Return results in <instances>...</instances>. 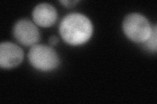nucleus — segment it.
<instances>
[{"label":"nucleus","mask_w":157,"mask_h":104,"mask_svg":"<svg viewBox=\"0 0 157 104\" xmlns=\"http://www.w3.org/2000/svg\"><path fill=\"white\" fill-rule=\"evenodd\" d=\"M122 29L130 40L144 43L150 35L152 26L144 15L140 13H131L124 19Z\"/></svg>","instance_id":"obj_3"},{"label":"nucleus","mask_w":157,"mask_h":104,"mask_svg":"<svg viewBox=\"0 0 157 104\" xmlns=\"http://www.w3.org/2000/svg\"><path fill=\"white\" fill-rule=\"evenodd\" d=\"M28 59L37 70L48 72L55 70L60 63V58L52 48L44 44H36L30 48Z\"/></svg>","instance_id":"obj_2"},{"label":"nucleus","mask_w":157,"mask_h":104,"mask_svg":"<svg viewBox=\"0 0 157 104\" xmlns=\"http://www.w3.org/2000/svg\"><path fill=\"white\" fill-rule=\"evenodd\" d=\"M32 16L37 26L48 27L55 24L58 18L56 9L52 5L43 3L37 5L33 10Z\"/></svg>","instance_id":"obj_6"},{"label":"nucleus","mask_w":157,"mask_h":104,"mask_svg":"<svg viewBox=\"0 0 157 104\" xmlns=\"http://www.w3.org/2000/svg\"><path fill=\"white\" fill-rule=\"evenodd\" d=\"M60 34L66 43L72 46H79L86 43L93 33L90 20L81 13L68 14L60 24Z\"/></svg>","instance_id":"obj_1"},{"label":"nucleus","mask_w":157,"mask_h":104,"mask_svg":"<svg viewBox=\"0 0 157 104\" xmlns=\"http://www.w3.org/2000/svg\"><path fill=\"white\" fill-rule=\"evenodd\" d=\"M13 35L16 40L26 46H33L40 40L39 29L32 21L28 19L18 20L13 27Z\"/></svg>","instance_id":"obj_4"},{"label":"nucleus","mask_w":157,"mask_h":104,"mask_svg":"<svg viewBox=\"0 0 157 104\" xmlns=\"http://www.w3.org/2000/svg\"><path fill=\"white\" fill-rule=\"evenodd\" d=\"M48 42L51 46H55L58 43V38L56 36H51L48 39Z\"/></svg>","instance_id":"obj_9"},{"label":"nucleus","mask_w":157,"mask_h":104,"mask_svg":"<svg viewBox=\"0 0 157 104\" xmlns=\"http://www.w3.org/2000/svg\"><path fill=\"white\" fill-rule=\"evenodd\" d=\"M78 2V1H75V0H68V1H64L63 0V1H60V3L67 7H71L75 6V4Z\"/></svg>","instance_id":"obj_8"},{"label":"nucleus","mask_w":157,"mask_h":104,"mask_svg":"<svg viewBox=\"0 0 157 104\" xmlns=\"http://www.w3.org/2000/svg\"><path fill=\"white\" fill-rule=\"evenodd\" d=\"M24 52L17 44L9 42H2L0 45V66L9 69L18 66L23 61Z\"/></svg>","instance_id":"obj_5"},{"label":"nucleus","mask_w":157,"mask_h":104,"mask_svg":"<svg viewBox=\"0 0 157 104\" xmlns=\"http://www.w3.org/2000/svg\"><path fill=\"white\" fill-rule=\"evenodd\" d=\"M156 41H157V30L156 26H152L151 32L149 38L144 42L145 47L151 52H156Z\"/></svg>","instance_id":"obj_7"}]
</instances>
